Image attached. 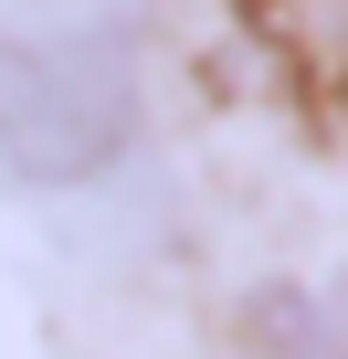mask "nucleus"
I'll return each mask as SVG.
<instances>
[{"label": "nucleus", "instance_id": "1", "mask_svg": "<svg viewBox=\"0 0 348 359\" xmlns=\"http://www.w3.org/2000/svg\"><path fill=\"white\" fill-rule=\"evenodd\" d=\"M127 106H137L127 32H106V22L32 32V43H11V64H0V158L32 169V180H74V169L116 158Z\"/></svg>", "mask_w": 348, "mask_h": 359}, {"label": "nucleus", "instance_id": "2", "mask_svg": "<svg viewBox=\"0 0 348 359\" xmlns=\"http://www.w3.org/2000/svg\"><path fill=\"white\" fill-rule=\"evenodd\" d=\"M243 11L264 22V43H274L316 95L348 106V0H243Z\"/></svg>", "mask_w": 348, "mask_h": 359}]
</instances>
